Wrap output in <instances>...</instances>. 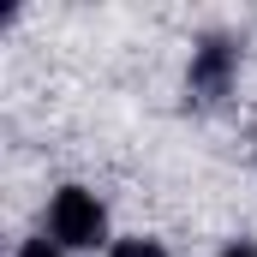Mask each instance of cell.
Segmentation results:
<instances>
[{
	"label": "cell",
	"instance_id": "1",
	"mask_svg": "<svg viewBox=\"0 0 257 257\" xmlns=\"http://www.w3.org/2000/svg\"><path fill=\"white\" fill-rule=\"evenodd\" d=\"M102 233H108V209H102V197L90 192V186H60L54 203H48V239L84 251V245H102Z\"/></svg>",
	"mask_w": 257,
	"mask_h": 257
},
{
	"label": "cell",
	"instance_id": "4",
	"mask_svg": "<svg viewBox=\"0 0 257 257\" xmlns=\"http://www.w3.org/2000/svg\"><path fill=\"white\" fill-rule=\"evenodd\" d=\"M18 257H66V251L54 245V239H24V245H18Z\"/></svg>",
	"mask_w": 257,
	"mask_h": 257
},
{
	"label": "cell",
	"instance_id": "2",
	"mask_svg": "<svg viewBox=\"0 0 257 257\" xmlns=\"http://www.w3.org/2000/svg\"><path fill=\"white\" fill-rule=\"evenodd\" d=\"M233 72H239V42L233 36H203L192 48V72H186L192 102H221L227 84H233Z\"/></svg>",
	"mask_w": 257,
	"mask_h": 257
},
{
	"label": "cell",
	"instance_id": "5",
	"mask_svg": "<svg viewBox=\"0 0 257 257\" xmlns=\"http://www.w3.org/2000/svg\"><path fill=\"white\" fill-rule=\"evenodd\" d=\"M221 257H257V245H251V239H239V245H227Z\"/></svg>",
	"mask_w": 257,
	"mask_h": 257
},
{
	"label": "cell",
	"instance_id": "3",
	"mask_svg": "<svg viewBox=\"0 0 257 257\" xmlns=\"http://www.w3.org/2000/svg\"><path fill=\"white\" fill-rule=\"evenodd\" d=\"M114 257H168V251H162L156 239H120V245H114Z\"/></svg>",
	"mask_w": 257,
	"mask_h": 257
}]
</instances>
